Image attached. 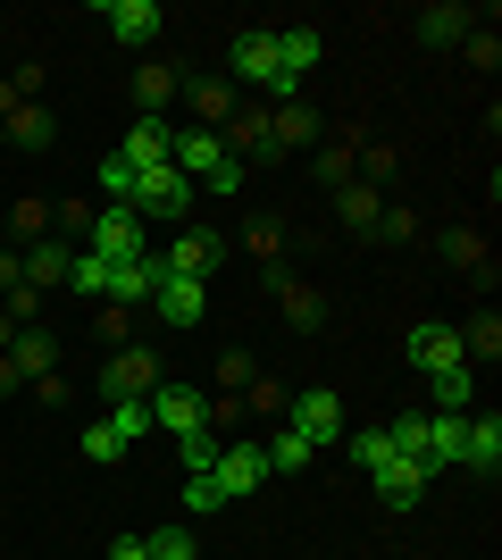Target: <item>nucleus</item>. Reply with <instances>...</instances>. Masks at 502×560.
<instances>
[{"label":"nucleus","mask_w":502,"mask_h":560,"mask_svg":"<svg viewBox=\"0 0 502 560\" xmlns=\"http://www.w3.org/2000/svg\"><path fill=\"white\" fill-rule=\"evenodd\" d=\"M167 167H176L192 192H210V201L243 192V176H252L243 160H226V142H218L210 126H176V151H167Z\"/></svg>","instance_id":"nucleus-1"},{"label":"nucleus","mask_w":502,"mask_h":560,"mask_svg":"<svg viewBox=\"0 0 502 560\" xmlns=\"http://www.w3.org/2000/svg\"><path fill=\"white\" fill-rule=\"evenodd\" d=\"M84 252L109 259V268H126V259H143V252H151V226L126 210V201H101L93 226H84Z\"/></svg>","instance_id":"nucleus-2"},{"label":"nucleus","mask_w":502,"mask_h":560,"mask_svg":"<svg viewBox=\"0 0 502 560\" xmlns=\"http://www.w3.org/2000/svg\"><path fill=\"white\" fill-rule=\"evenodd\" d=\"M226 84L268 101V84H277V25H243L235 43H226Z\"/></svg>","instance_id":"nucleus-3"},{"label":"nucleus","mask_w":502,"mask_h":560,"mask_svg":"<svg viewBox=\"0 0 502 560\" xmlns=\"http://www.w3.org/2000/svg\"><path fill=\"white\" fill-rule=\"evenodd\" d=\"M285 427H293L311 452H327V444H343V435H352V427H343V394H335V385L293 394V401H285Z\"/></svg>","instance_id":"nucleus-4"},{"label":"nucleus","mask_w":502,"mask_h":560,"mask_svg":"<svg viewBox=\"0 0 502 560\" xmlns=\"http://www.w3.org/2000/svg\"><path fill=\"white\" fill-rule=\"evenodd\" d=\"M192 201H201V192H192L185 176H176V167H143V176H135V201H126V210L143 218V226H176V218H185Z\"/></svg>","instance_id":"nucleus-5"},{"label":"nucleus","mask_w":502,"mask_h":560,"mask_svg":"<svg viewBox=\"0 0 502 560\" xmlns=\"http://www.w3.org/2000/svg\"><path fill=\"white\" fill-rule=\"evenodd\" d=\"M101 394H109V401H151V394H160V360H151V343L109 351V369H101Z\"/></svg>","instance_id":"nucleus-6"},{"label":"nucleus","mask_w":502,"mask_h":560,"mask_svg":"<svg viewBox=\"0 0 502 560\" xmlns=\"http://www.w3.org/2000/svg\"><path fill=\"white\" fill-rule=\"evenodd\" d=\"M268 151H318V101L311 93L268 101Z\"/></svg>","instance_id":"nucleus-7"},{"label":"nucleus","mask_w":502,"mask_h":560,"mask_svg":"<svg viewBox=\"0 0 502 560\" xmlns=\"http://www.w3.org/2000/svg\"><path fill=\"white\" fill-rule=\"evenodd\" d=\"M101 25H109V34H118L126 50H143L151 59V43H160V0H101Z\"/></svg>","instance_id":"nucleus-8"},{"label":"nucleus","mask_w":502,"mask_h":560,"mask_svg":"<svg viewBox=\"0 0 502 560\" xmlns=\"http://www.w3.org/2000/svg\"><path fill=\"white\" fill-rule=\"evenodd\" d=\"M410 369L419 376H444V369H469V360H460V335L444 327V318H419V327H410Z\"/></svg>","instance_id":"nucleus-9"},{"label":"nucleus","mask_w":502,"mask_h":560,"mask_svg":"<svg viewBox=\"0 0 502 560\" xmlns=\"http://www.w3.org/2000/svg\"><path fill=\"white\" fill-rule=\"evenodd\" d=\"M0 142H9V151H25V160H43L50 142H59V117H50L43 101H17V109L0 117Z\"/></svg>","instance_id":"nucleus-10"},{"label":"nucleus","mask_w":502,"mask_h":560,"mask_svg":"<svg viewBox=\"0 0 502 560\" xmlns=\"http://www.w3.org/2000/svg\"><path fill=\"white\" fill-rule=\"evenodd\" d=\"M151 310H160L167 327H201V318H210V284H201V277H160Z\"/></svg>","instance_id":"nucleus-11"},{"label":"nucleus","mask_w":502,"mask_h":560,"mask_svg":"<svg viewBox=\"0 0 502 560\" xmlns=\"http://www.w3.org/2000/svg\"><path fill=\"white\" fill-rule=\"evenodd\" d=\"M218 142H226V160H260L268 151V101H235V117H226V126H218Z\"/></svg>","instance_id":"nucleus-12"},{"label":"nucleus","mask_w":502,"mask_h":560,"mask_svg":"<svg viewBox=\"0 0 502 560\" xmlns=\"http://www.w3.org/2000/svg\"><path fill=\"white\" fill-rule=\"evenodd\" d=\"M176 101H185V109H192V126H210V135H218V126H226V117H235V84H226V75H185V93H176Z\"/></svg>","instance_id":"nucleus-13"},{"label":"nucleus","mask_w":502,"mask_h":560,"mask_svg":"<svg viewBox=\"0 0 502 560\" xmlns=\"http://www.w3.org/2000/svg\"><path fill=\"white\" fill-rule=\"evenodd\" d=\"M167 151H176V126H167V117H135L126 142H118V160L135 167V176H143V167H167Z\"/></svg>","instance_id":"nucleus-14"},{"label":"nucleus","mask_w":502,"mask_h":560,"mask_svg":"<svg viewBox=\"0 0 502 560\" xmlns=\"http://www.w3.org/2000/svg\"><path fill=\"white\" fill-rule=\"evenodd\" d=\"M218 486H226V502H235V493H260L268 486V452L260 444H218Z\"/></svg>","instance_id":"nucleus-15"},{"label":"nucleus","mask_w":502,"mask_h":560,"mask_svg":"<svg viewBox=\"0 0 502 560\" xmlns=\"http://www.w3.org/2000/svg\"><path fill=\"white\" fill-rule=\"evenodd\" d=\"M160 259H167V277H201V284H210V277H218V234L192 226V234H176Z\"/></svg>","instance_id":"nucleus-16"},{"label":"nucleus","mask_w":502,"mask_h":560,"mask_svg":"<svg viewBox=\"0 0 502 560\" xmlns=\"http://www.w3.org/2000/svg\"><path fill=\"white\" fill-rule=\"evenodd\" d=\"M151 427L192 435V427H201V394H192V385H176V376H160V394H151Z\"/></svg>","instance_id":"nucleus-17"},{"label":"nucleus","mask_w":502,"mask_h":560,"mask_svg":"<svg viewBox=\"0 0 502 560\" xmlns=\"http://www.w3.org/2000/svg\"><path fill=\"white\" fill-rule=\"evenodd\" d=\"M176 93H185V75L167 68V59H143V68H135V117H167Z\"/></svg>","instance_id":"nucleus-18"},{"label":"nucleus","mask_w":502,"mask_h":560,"mask_svg":"<svg viewBox=\"0 0 502 560\" xmlns=\"http://www.w3.org/2000/svg\"><path fill=\"white\" fill-rule=\"evenodd\" d=\"M460 468H478V477H494V468H502V419H494V410H469V435H460Z\"/></svg>","instance_id":"nucleus-19"},{"label":"nucleus","mask_w":502,"mask_h":560,"mask_svg":"<svg viewBox=\"0 0 502 560\" xmlns=\"http://www.w3.org/2000/svg\"><path fill=\"white\" fill-rule=\"evenodd\" d=\"M369 477H377V502H385V511H410V502L435 486L419 460H385V468H369Z\"/></svg>","instance_id":"nucleus-20"},{"label":"nucleus","mask_w":502,"mask_h":560,"mask_svg":"<svg viewBox=\"0 0 502 560\" xmlns=\"http://www.w3.org/2000/svg\"><path fill=\"white\" fill-rule=\"evenodd\" d=\"M268 293H277V310H285V327H293V335H318V327H327V302H318L311 284H293V277H268Z\"/></svg>","instance_id":"nucleus-21"},{"label":"nucleus","mask_w":502,"mask_h":560,"mask_svg":"<svg viewBox=\"0 0 502 560\" xmlns=\"http://www.w3.org/2000/svg\"><path fill=\"white\" fill-rule=\"evenodd\" d=\"M17 259H25V284H34V293H50V284H68V259H75V252L59 243V234H43V243H25Z\"/></svg>","instance_id":"nucleus-22"},{"label":"nucleus","mask_w":502,"mask_h":560,"mask_svg":"<svg viewBox=\"0 0 502 560\" xmlns=\"http://www.w3.org/2000/svg\"><path fill=\"white\" fill-rule=\"evenodd\" d=\"M469 25H478V9H460V0H435V9H419V43H469Z\"/></svg>","instance_id":"nucleus-23"},{"label":"nucleus","mask_w":502,"mask_h":560,"mask_svg":"<svg viewBox=\"0 0 502 560\" xmlns=\"http://www.w3.org/2000/svg\"><path fill=\"white\" fill-rule=\"evenodd\" d=\"M460 435H469V410H428V468L444 477V468H460Z\"/></svg>","instance_id":"nucleus-24"},{"label":"nucleus","mask_w":502,"mask_h":560,"mask_svg":"<svg viewBox=\"0 0 502 560\" xmlns=\"http://www.w3.org/2000/svg\"><path fill=\"white\" fill-rule=\"evenodd\" d=\"M9 360H17V376L34 385V376H50V369H59V343H50L43 327H17V335H9Z\"/></svg>","instance_id":"nucleus-25"},{"label":"nucleus","mask_w":502,"mask_h":560,"mask_svg":"<svg viewBox=\"0 0 502 560\" xmlns=\"http://www.w3.org/2000/svg\"><path fill=\"white\" fill-rule=\"evenodd\" d=\"M318 185L327 192H343V185H360V135H343V142H327V151H318Z\"/></svg>","instance_id":"nucleus-26"},{"label":"nucleus","mask_w":502,"mask_h":560,"mask_svg":"<svg viewBox=\"0 0 502 560\" xmlns=\"http://www.w3.org/2000/svg\"><path fill=\"white\" fill-rule=\"evenodd\" d=\"M460 360H469V369H478V360H502V318L494 310H478V318H460Z\"/></svg>","instance_id":"nucleus-27"},{"label":"nucleus","mask_w":502,"mask_h":560,"mask_svg":"<svg viewBox=\"0 0 502 560\" xmlns=\"http://www.w3.org/2000/svg\"><path fill=\"white\" fill-rule=\"evenodd\" d=\"M335 218H343V226H360V234H377L385 192H377V185H343V192H335Z\"/></svg>","instance_id":"nucleus-28"},{"label":"nucleus","mask_w":502,"mask_h":560,"mask_svg":"<svg viewBox=\"0 0 502 560\" xmlns=\"http://www.w3.org/2000/svg\"><path fill=\"white\" fill-rule=\"evenodd\" d=\"M0 234H9V252H25V243H43V234H50V201H34V192H25L17 210L0 218Z\"/></svg>","instance_id":"nucleus-29"},{"label":"nucleus","mask_w":502,"mask_h":560,"mask_svg":"<svg viewBox=\"0 0 502 560\" xmlns=\"http://www.w3.org/2000/svg\"><path fill=\"white\" fill-rule=\"evenodd\" d=\"M444 259H453V268H469V277H494V252H486L478 226H453V234H444Z\"/></svg>","instance_id":"nucleus-30"},{"label":"nucleus","mask_w":502,"mask_h":560,"mask_svg":"<svg viewBox=\"0 0 502 560\" xmlns=\"http://www.w3.org/2000/svg\"><path fill=\"white\" fill-rule=\"evenodd\" d=\"M260 452H268V477H302V468H311V460H318V452H311V444H302V435H293V427H277V435H268V444H260Z\"/></svg>","instance_id":"nucleus-31"},{"label":"nucleus","mask_w":502,"mask_h":560,"mask_svg":"<svg viewBox=\"0 0 502 560\" xmlns=\"http://www.w3.org/2000/svg\"><path fill=\"white\" fill-rule=\"evenodd\" d=\"M428 385H435V410H453V419L478 401V369H444V376H428Z\"/></svg>","instance_id":"nucleus-32"},{"label":"nucleus","mask_w":502,"mask_h":560,"mask_svg":"<svg viewBox=\"0 0 502 560\" xmlns=\"http://www.w3.org/2000/svg\"><path fill=\"white\" fill-rule=\"evenodd\" d=\"M185 511H192V518L226 511V486H218V468H185Z\"/></svg>","instance_id":"nucleus-33"},{"label":"nucleus","mask_w":502,"mask_h":560,"mask_svg":"<svg viewBox=\"0 0 502 560\" xmlns=\"http://www.w3.org/2000/svg\"><path fill=\"white\" fill-rule=\"evenodd\" d=\"M243 243H252V259H260L268 277H285V226H277V218H260V226L243 234Z\"/></svg>","instance_id":"nucleus-34"},{"label":"nucleus","mask_w":502,"mask_h":560,"mask_svg":"<svg viewBox=\"0 0 502 560\" xmlns=\"http://www.w3.org/2000/svg\"><path fill=\"white\" fill-rule=\"evenodd\" d=\"M101 427H109L118 444H143V435H151V401H109V419H101Z\"/></svg>","instance_id":"nucleus-35"},{"label":"nucleus","mask_w":502,"mask_h":560,"mask_svg":"<svg viewBox=\"0 0 502 560\" xmlns=\"http://www.w3.org/2000/svg\"><path fill=\"white\" fill-rule=\"evenodd\" d=\"M143 552L151 560H201V544H192V527H151Z\"/></svg>","instance_id":"nucleus-36"},{"label":"nucleus","mask_w":502,"mask_h":560,"mask_svg":"<svg viewBox=\"0 0 502 560\" xmlns=\"http://www.w3.org/2000/svg\"><path fill=\"white\" fill-rule=\"evenodd\" d=\"M277 410H285V385H277V376H252V385H243V419H277Z\"/></svg>","instance_id":"nucleus-37"},{"label":"nucleus","mask_w":502,"mask_h":560,"mask_svg":"<svg viewBox=\"0 0 502 560\" xmlns=\"http://www.w3.org/2000/svg\"><path fill=\"white\" fill-rule=\"evenodd\" d=\"M68 284H75V293H109V259L75 252V259H68Z\"/></svg>","instance_id":"nucleus-38"},{"label":"nucleus","mask_w":502,"mask_h":560,"mask_svg":"<svg viewBox=\"0 0 502 560\" xmlns=\"http://www.w3.org/2000/svg\"><path fill=\"white\" fill-rule=\"evenodd\" d=\"M84 460H93V468H118V460H126V444L109 435V427H84Z\"/></svg>","instance_id":"nucleus-39"},{"label":"nucleus","mask_w":502,"mask_h":560,"mask_svg":"<svg viewBox=\"0 0 502 560\" xmlns=\"http://www.w3.org/2000/svg\"><path fill=\"white\" fill-rule=\"evenodd\" d=\"M352 460H360V468H385V460H394V444H385V427H360V435H352Z\"/></svg>","instance_id":"nucleus-40"},{"label":"nucleus","mask_w":502,"mask_h":560,"mask_svg":"<svg viewBox=\"0 0 502 560\" xmlns=\"http://www.w3.org/2000/svg\"><path fill=\"white\" fill-rule=\"evenodd\" d=\"M176 452H185V468H218V435H210V427H192V435H176Z\"/></svg>","instance_id":"nucleus-41"},{"label":"nucleus","mask_w":502,"mask_h":560,"mask_svg":"<svg viewBox=\"0 0 502 560\" xmlns=\"http://www.w3.org/2000/svg\"><path fill=\"white\" fill-rule=\"evenodd\" d=\"M101 192H109V201H135V167H126L118 151H109V160H101Z\"/></svg>","instance_id":"nucleus-42"},{"label":"nucleus","mask_w":502,"mask_h":560,"mask_svg":"<svg viewBox=\"0 0 502 560\" xmlns=\"http://www.w3.org/2000/svg\"><path fill=\"white\" fill-rule=\"evenodd\" d=\"M93 327H101V343H135V310H118V302H109V310H101V318H93Z\"/></svg>","instance_id":"nucleus-43"},{"label":"nucleus","mask_w":502,"mask_h":560,"mask_svg":"<svg viewBox=\"0 0 502 560\" xmlns=\"http://www.w3.org/2000/svg\"><path fill=\"white\" fill-rule=\"evenodd\" d=\"M377 234H385V243H410V234H419V210H402V201H385Z\"/></svg>","instance_id":"nucleus-44"},{"label":"nucleus","mask_w":502,"mask_h":560,"mask_svg":"<svg viewBox=\"0 0 502 560\" xmlns=\"http://www.w3.org/2000/svg\"><path fill=\"white\" fill-rule=\"evenodd\" d=\"M34 401H43V410H68V401H75V385H68L59 369H50V376H34Z\"/></svg>","instance_id":"nucleus-45"},{"label":"nucleus","mask_w":502,"mask_h":560,"mask_svg":"<svg viewBox=\"0 0 502 560\" xmlns=\"http://www.w3.org/2000/svg\"><path fill=\"white\" fill-rule=\"evenodd\" d=\"M460 50H469V59H478V68H494V59H502V43H494V25H469V43H460Z\"/></svg>","instance_id":"nucleus-46"},{"label":"nucleus","mask_w":502,"mask_h":560,"mask_svg":"<svg viewBox=\"0 0 502 560\" xmlns=\"http://www.w3.org/2000/svg\"><path fill=\"white\" fill-rule=\"evenodd\" d=\"M218 376H226V394H243V385L260 376V360H243V351H226V360H218Z\"/></svg>","instance_id":"nucleus-47"},{"label":"nucleus","mask_w":502,"mask_h":560,"mask_svg":"<svg viewBox=\"0 0 502 560\" xmlns=\"http://www.w3.org/2000/svg\"><path fill=\"white\" fill-rule=\"evenodd\" d=\"M9 293H25V259L0 243V302H9Z\"/></svg>","instance_id":"nucleus-48"},{"label":"nucleus","mask_w":502,"mask_h":560,"mask_svg":"<svg viewBox=\"0 0 502 560\" xmlns=\"http://www.w3.org/2000/svg\"><path fill=\"white\" fill-rule=\"evenodd\" d=\"M109 560H151V552H143V536H118V544H109Z\"/></svg>","instance_id":"nucleus-49"},{"label":"nucleus","mask_w":502,"mask_h":560,"mask_svg":"<svg viewBox=\"0 0 502 560\" xmlns=\"http://www.w3.org/2000/svg\"><path fill=\"white\" fill-rule=\"evenodd\" d=\"M25 376H17V360H9V351H0V394H17Z\"/></svg>","instance_id":"nucleus-50"},{"label":"nucleus","mask_w":502,"mask_h":560,"mask_svg":"<svg viewBox=\"0 0 502 560\" xmlns=\"http://www.w3.org/2000/svg\"><path fill=\"white\" fill-rule=\"evenodd\" d=\"M9 109H17V84H0V117H9Z\"/></svg>","instance_id":"nucleus-51"},{"label":"nucleus","mask_w":502,"mask_h":560,"mask_svg":"<svg viewBox=\"0 0 502 560\" xmlns=\"http://www.w3.org/2000/svg\"><path fill=\"white\" fill-rule=\"evenodd\" d=\"M9 335H17V318H9V310H0V351H9Z\"/></svg>","instance_id":"nucleus-52"},{"label":"nucleus","mask_w":502,"mask_h":560,"mask_svg":"<svg viewBox=\"0 0 502 560\" xmlns=\"http://www.w3.org/2000/svg\"><path fill=\"white\" fill-rule=\"evenodd\" d=\"M0 151H9V142H0Z\"/></svg>","instance_id":"nucleus-53"},{"label":"nucleus","mask_w":502,"mask_h":560,"mask_svg":"<svg viewBox=\"0 0 502 560\" xmlns=\"http://www.w3.org/2000/svg\"><path fill=\"white\" fill-rule=\"evenodd\" d=\"M0 243H9V234H0Z\"/></svg>","instance_id":"nucleus-54"}]
</instances>
